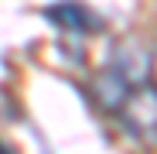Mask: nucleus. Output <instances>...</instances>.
<instances>
[{"label":"nucleus","instance_id":"1","mask_svg":"<svg viewBox=\"0 0 157 154\" xmlns=\"http://www.w3.org/2000/svg\"><path fill=\"white\" fill-rule=\"evenodd\" d=\"M44 17L55 24V28L72 31V34H92V31H99V24H102L86 4H78V0H62V4L48 7Z\"/></svg>","mask_w":157,"mask_h":154},{"label":"nucleus","instance_id":"2","mask_svg":"<svg viewBox=\"0 0 157 154\" xmlns=\"http://www.w3.org/2000/svg\"><path fill=\"white\" fill-rule=\"evenodd\" d=\"M150 75H154V86H157V55L150 58Z\"/></svg>","mask_w":157,"mask_h":154},{"label":"nucleus","instance_id":"3","mask_svg":"<svg viewBox=\"0 0 157 154\" xmlns=\"http://www.w3.org/2000/svg\"><path fill=\"white\" fill-rule=\"evenodd\" d=\"M0 154H10V151H7V147H4V144H0Z\"/></svg>","mask_w":157,"mask_h":154}]
</instances>
